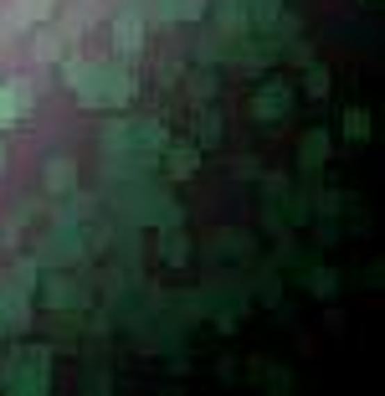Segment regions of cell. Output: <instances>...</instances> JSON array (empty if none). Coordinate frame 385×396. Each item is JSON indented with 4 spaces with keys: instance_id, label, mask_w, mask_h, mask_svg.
<instances>
[{
    "instance_id": "6da1fadb",
    "label": "cell",
    "mask_w": 385,
    "mask_h": 396,
    "mask_svg": "<svg viewBox=\"0 0 385 396\" xmlns=\"http://www.w3.org/2000/svg\"><path fill=\"white\" fill-rule=\"evenodd\" d=\"M170 170H175V175L195 170V144H175V155H170Z\"/></svg>"
},
{
    "instance_id": "7a4b0ae2",
    "label": "cell",
    "mask_w": 385,
    "mask_h": 396,
    "mask_svg": "<svg viewBox=\"0 0 385 396\" xmlns=\"http://www.w3.org/2000/svg\"><path fill=\"white\" fill-rule=\"evenodd\" d=\"M324 150H329V139H324V134H309V139H303V160H309V165L324 160Z\"/></svg>"
},
{
    "instance_id": "3957f363",
    "label": "cell",
    "mask_w": 385,
    "mask_h": 396,
    "mask_svg": "<svg viewBox=\"0 0 385 396\" xmlns=\"http://www.w3.org/2000/svg\"><path fill=\"white\" fill-rule=\"evenodd\" d=\"M118 47H139V21H118Z\"/></svg>"
}]
</instances>
